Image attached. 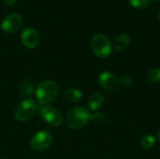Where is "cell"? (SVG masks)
Wrapping results in <instances>:
<instances>
[{
  "label": "cell",
  "mask_w": 160,
  "mask_h": 159,
  "mask_svg": "<svg viewBox=\"0 0 160 159\" xmlns=\"http://www.w3.org/2000/svg\"><path fill=\"white\" fill-rule=\"evenodd\" d=\"M0 159H1V158H0Z\"/></svg>",
  "instance_id": "cb8c5ba5"
},
{
  "label": "cell",
  "mask_w": 160,
  "mask_h": 159,
  "mask_svg": "<svg viewBox=\"0 0 160 159\" xmlns=\"http://www.w3.org/2000/svg\"><path fill=\"white\" fill-rule=\"evenodd\" d=\"M98 84L99 86L107 92H113L115 91L119 84V78H117L113 73L109 71L102 72L98 77Z\"/></svg>",
  "instance_id": "ba28073f"
},
{
  "label": "cell",
  "mask_w": 160,
  "mask_h": 159,
  "mask_svg": "<svg viewBox=\"0 0 160 159\" xmlns=\"http://www.w3.org/2000/svg\"><path fill=\"white\" fill-rule=\"evenodd\" d=\"M0 28H1V26H0Z\"/></svg>",
  "instance_id": "603a6c76"
},
{
  "label": "cell",
  "mask_w": 160,
  "mask_h": 159,
  "mask_svg": "<svg viewBox=\"0 0 160 159\" xmlns=\"http://www.w3.org/2000/svg\"><path fill=\"white\" fill-rule=\"evenodd\" d=\"M158 141H159L160 142V129L158 130Z\"/></svg>",
  "instance_id": "ffe728a7"
},
{
  "label": "cell",
  "mask_w": 160,
  "mask_h": 159,
  "mask_svg": "<svg viewBox=\"0 0 160 159\" xmlns=\"http://www.w3.org/2000/svg\"><path fill=\"white\" fill-rule=\"evenodd\" d=\"M39 115L47 124L52 127H59L63 123L62 113L52 106L42 105L38 109Z\"/></svg>",
  "instance_id": "5b68a950"
},
{
  "label": "cell",
  "mask_w": 160,
  "mask_h": 159,
  "mask_svg": "<svg viewBox=\"0 0 160 159\" xmlns=\"http://www.w3.org/2000/svg\"><path fill=\"white\" fill-rule=\"evenodd\" d=\"M146 78L151 83H155V84L160 83V67L151 68L148 71Z\"/></svg>",
  "instance_id": "9a60e30c"
},
{
  "label": "cell",
  "mask_w": 160,
  "mask_h": 159,
  "mask_svg": "<svg viewBox=\"0 0 160 159\" xmlns=\"http://www.w3.org/2000/svg\"><path fill=\"white\" fill-rule=\"evenodd\" d=\"M130 44V38L127 34H120L114 40V47L117 51L122 52L128 49Z\"/></svg>",
  "instance_id": "8fae6325"
},
{
  "label": "cell",
  "mask_w": 160,
  "mask_h": 159,
  "mask_svg": "<svg viewBox=\"0 0 160 159\" xmlns=\"http://www.w3.org/2000/svg\"><path fill=\"white\" fill-rule=\"evenodd\" d=\"M103 103H104V97L99 92H95V93L91 94L87 100L88 108L94 112L99 110L102 107Z\"/></svg>",
  "instance_id": "30bf717a"
},
{
  "label": "cell",
  "mask_w": 160,
  "mask_h": 159,
  "mask_svg": "<svg viewBox=\"0 0 160 159\" xmlns=\"http://www.w3.org/2000/svg\"><path fill=\"white\" fill-rule=\"evenodd\" d=\"M157 1H160V0H157Z\"/></svg>",
  "instance_id": "7402d4cb"
},
{
  "label": "cell",
  "mask_w": 160,
  "mask_h": 159,
  "mask_svg": "<svg viewBox=\"0 0 160 159\" xmlns=\"http://www.w3.org/2000/svg\"><path fill=\"white\" fill-rule=\"evenodd\" d=\"M38 111V105L32 98H25L19 103L14 111V118L18 122H26L30 120Z\"/></svg>",
  "instance_id": "277c9868"
},
{
  "label": "cell",
  "mask_w": 160,
  "mask_h": 159,
  "mask_svg": "<svg viewBox=\"0 0 160 159\" xmlns=\"http://www.w3.org/2000/svg\"><path fill=\"white\" fill-rule=\"evenodd\" d=\"M59 94V85L54 81L41 82L35 90L38 102L41 105H49L55 100Z\"/></svg>",
  "instance_id": "6da1fadb"
},
{
  "label": "cell",
  "mask_w": 160,
  "mask_h": 159,
  "mask_svg": "<svg viewBox=\"0 0 160 159\" xmlns=\"http://www.w3.org/2000/svg\"><path fill=\"white\" fill-rule=\"evenodd\" d=\"M105 119H106V117H105L104 113L99 112L90 114V121H92L94 124H98V125L102 124L105 121Z\"/></svg>",
  "instance_id": "e0dca14e"
},
{
  "label": "cell",
  "mask_w": 160,
  "mask_h": 159,
  "mask_svg": "<svg viewBox=\"0 0 160 159\" xmlns=\"http://www.w3.org/2000/svg\"><path fill=\"white\" fill-rule=\"evenodd\" d=\"M90 120V113L84 107H75L68 114L67 124L72 130H79L84 127Z\"/></svg>",
  "instance_id": "7a4b0ae2"
},
{
  "label": "cell",
  "mask_w": 160,
  "mask_h": 159,
  "mask_svg": "<svg viewBox=\"0 0 160 159\" xmlns=\"http://www.w3.org/2000/svg\"><path fill=\"white\" fill-rule=\"evenodd\" d=\"M158 20H159V22H160V9H159V11H158Z\"/></svg>",
  "instance_id": "44dd1931"
},
{
  "label": "cell",
  "mask_w": 160,
  "mask_h": 159,
  "mask_svg": "<svg viewBox=\"0 0 160 159\" xmlns=\"http://www.w3.org/2000/svg\"><path fill=\"white\" fill-rule=\"evenodd\" d=\"M19 91L21 95L24 96L25 98H31L35 94V89L32 82L28 81H22L19 84Z\"/></svg>",
  "instance_id": "7c38bea8"
},
{
  "label": "cell",
  "mask_w": 160,
  "mask_h": 159,
  "mask_svg": "<svg viewBox=\"0 0 160 159\" xmlns=\"http://www.w3.org/2000/svg\"><path fill=\"white\" fill-rule=\"evenodd\" d=\"M39 35L33 28H25L21 34V41L22 45L28 49H34L39 44Z\"/></svg>",
  "instance_id": "9c48e42d"
},
{
  "label": "cell",
  "mask_w": 160,
  "mask_h": 159,
  "mask_svg": "<svg viewBox=\"0 0 160 159\" xmlns=\"http://www.w3.org/2000/svg\"><path fill=\"white\" fill-rule=\"evenodd\" d=\"M64 97L68 101L75 103V102H79L82 99V93L78 88H69L65 92Z\"/></svg>",
  "instance_id": "4fadbf2b"
},
{
  "label": "cell",
  "mask_w": 160,
  "mask_h": 159,
  "mask_svg": "<svg viewBox=\"0 0 160 159\" xmlns=\"http://www.w3.org/2000/svg\"><path fill=\"white\" fill-rule=\"evenodd\" d=\"M129 4L136 8H145L150 5L151 0H128Z\"/></svg>",
  "instance_id": "2e32d148"
},
{
  "label": "cell",
  "mask_w": 160,
  "mask_h": 159,
  "mask_svg": "<svg viewBox=\"0 0 160 159\" xmlns=\"http://www.w3.org/2000/svg\"><path fill=\"white\" fill-rule=\"evenodd\" d=\"M52 136L47 130H41L34 134L30 140V146L35 151H44L52 144Z\"/></svg>",
  "instance_id": "8992f818"
},
{
  "label": "cell",
  "mask_w": 160,
  "mask_h": 159,
  "mask_svg": "<svg viewBox=\"0 0 160 159\" xmlns=\"http://www.w3.org/2000/svg\"><path fill=\"white\" fill-rule=\"evenodd\" d=\"M22 23V19L20 14L15 12L9 13L4 18L1 23V29L7 34H12L21 27Z\"/></svg>",
  "instance_id": "52a82bcc"
},
{
  "label": "cell",
  "mask_w": 160,
  "mask_h": 159,
  "mask_svg": "<svg viewBox=\"0 0 160 159\" xmlns=\"http://www.w3.org/2000/svg\"><path fill=\"white\" fill-rule=\"evenodd\" d=\"M119 84L125 87L131 86L133 84V79L129 75H124L119 79Z\"/></svg>",
  "instance_id": "ac0fdd59"
},
{
  "label": "cell",
  "mask_w": 160,
  "mask_h": 159,
  "mask_svg": "<svg viewBox=\"0 0 160 159\" xmlns=\"http://www.w3.org/2000/svg\"><path fill=\"white\" fill-rule=\"evenodd\" d=\"M17 0H4V3L7 5V6H12L13 4L16 3Z\"/></svg>",
  "instance_id": "d6986e66"
},
{
  "label": "cell",
  "mask_w": 160,
  "mask_h": 159,
  "mask_svg": "<svg viewBox=\"0 0 160 159\" xmlns=\"http://www.w3.org/2000/svg\"><path fill=\"white\" fill-rule=\"evenodd\" d=\"M90 47L94 54L99 58H106L112 52V44L110 38L103 34H96L91 38Z\"/></svg>",
  "instance_id": "3957f363"
},
{
  "label": "cell",
  "mask_w": 160,
  "mask_h": 159,
  "mask_svg": "<svg viewBox=\"0 0 160 159\" xmlns=\"http://www.w3.org/2000/svg\"><path fill=\"white\" fill-rule=\"evenodd\" d=\"M140 144L142 149L150 150L156 144V138L153 135H145L140 140Z\"/></svg>",
  "instance_id": "5bb4252c"
}]
</instances>
